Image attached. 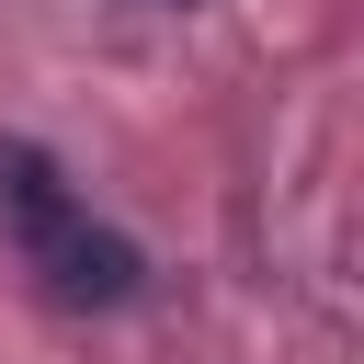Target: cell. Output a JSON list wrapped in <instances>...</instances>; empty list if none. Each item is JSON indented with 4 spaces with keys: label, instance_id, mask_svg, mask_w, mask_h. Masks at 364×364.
<instances>
[{
    "label": "cell",
    "instance_id": "obj_1",
    "mask_svg": "<svg viewBox=\"0 0 364 364\" xmlns=\"http://www.w3.org/2000/svg\"><path fill=\"white\" fill-rule=\"evenodd\" d=\"M34 262H46V284H57L68 307H125V296H136V273H148V262H136V239L91 228V205H80L68 228H46V239H34Z\"/></svg>",
    "mask_w": 364,
    "mask_h": 364
},
{
    "label": "cell",
    "instance_id": "obj_2",
    "mask_svg": "<svg viewBox=\"0 0 364 364\" xmlns=\"http://www.w3.org/2000/svg\"><path fill=\"white\" fill-rule=\"evenodd\" d=\"M148 11H159V0H148Z\"/></svg>",
    "mask_w": 364,
    "mask_h": 364
}]
</instances>
